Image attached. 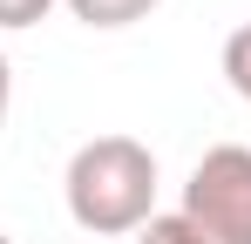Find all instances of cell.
I'll list each match as a JSON object with an SVG mask.
<instances>
[{
    "label": "cell",
    "mask_w": 251,
    "mask_h": 244,
    "mask_svg": "<svg viewBox=\"0 0 251 244\" xmlns=\"http://www.w3.org/2000/svg\"><path fill=\"white\" fill-rule=\"evenodd\" d=\"M224 81H231V88L251 102V21H245L231 41H224Z\"/></svg>",
    "instance_id": "5b68a950"
},
{
    "label": "cell",
    "mask_w": 251,
    "mask_h": 244,
    "mask_svg": "<svg viewBox=\"0 0 251 244\" xmlns=\"http://www.w3.org/2000/svg\"><path fill=\"white\" fill-rule=\"evenodd\" d=\"M0 244H14V238H0Z\"/></svg>",
    "instance_id": "ba28073f"
},
{
    "label": "cell",
    "mask_w": 251,
    "mask_h": 244,
    "mask_svg": "<svg viewBox=\"0 0 251 244\" xmlns=\"http://www.w3.org/2000/svg\"><path fill=\"white\" fill-rule=\"evenodd\" d=\"M68 14L82 27H136L156 14V0H68Z\"/></svg>",
    "instance_id": "3957f363"
},
{
    "label": "cell",
    "mask_w": 251,
    "mask_h": 244,
    "mask_svg": "<svg viewBox=\"0 0 251 244\" xmlns=\"http://www.w3.org/2000/svg\"><path fill=\"white\" fill-rule=\"evenodd\" d=\"M68 217L88 238H129L156 217V156L136 136H95L68 156Z\"/></svg>",
    "instance_id": "6da1fadb"
},
{
    "label": "cell",
    "mask_w": 251,
    "mask_h": 244,
    "mask_svg": "<svg viewBox=\"0 0 251 244\" xmlns=\"http://www.w3.org/2000/svg\"><path fill=\"white\" fill-rule=\"evenodd\" d=\"M7 102H14V68H7V54H0V129H7Z\"/></svg>",
    "instance_id": "52a82bcc"
},
{
    "label": "cell",
    "mask_w": 251,
    "mask_h": 244,
    "mask_svg": "<svg viewBox=\"0 0 251 244\" xmlns=\"http://www.w3.org/2000/svg\"><path fill=\"white\" fill-rule=\"evenodd\" d=\"M136 244H210V238L183 217V210H170V217H150V224L136 231Z\"/></svg>",
    "instance_id": "277c9868"
},
{
    "label": "cell",
    "mask_w": 251,
    "mask_h": 244,
    "mask_svg": "<svg viewBox=\"0 0 251 244\" xmlns=\"http://www.w3.org/2000/svg\"><path fill=\"white\" fill-rule=\"evenodd\" d=\"M48 7L54 0H0V27H34V21H48Z\"/></svg>",
    "instance_id": "8992f818"
},
{
    "label": "cell",
    "mask_w": 251,
    "mask_h": 244,
    "mask_svg": "<svg viewBox=\"0 0 251 244\" xmlns=\"http://www.w3.org/2000/svg\"><path fill=\"white\" fill-rule=\"evenodd\" d=\"M183 217L210 244H251V149L245 143H217L197 156L183 183Z\"/></svg>",
    "instance_id": "7a4b0ae2"
}]
</instances>
